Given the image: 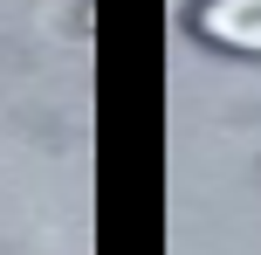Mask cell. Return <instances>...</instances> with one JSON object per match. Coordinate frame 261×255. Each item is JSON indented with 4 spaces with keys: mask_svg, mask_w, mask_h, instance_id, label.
<instances>
[{
    "mask_svg": "<svg viewBox=\"0 0 261 255\" xmlns=\"http://www.w3.org/2000/svg\"><path fill=\"white\" fill-rule=\"evenodd\" d=\"M193 28L213 49L261 55V0H193Z\"/></svg>",
    "mask_w": 261,
    "mask_h": 255,
    "instance_id": "obj_1",
    "label": "cell"
}]
</instances>
